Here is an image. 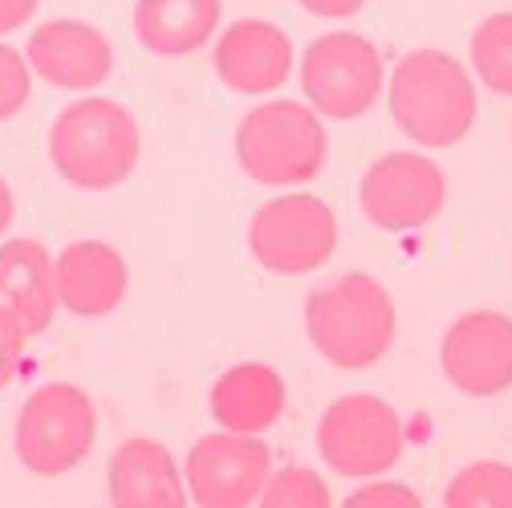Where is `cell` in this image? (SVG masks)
Here are the masks:
<instances>
[{"label": "cell", "mask_w": 512, "mask_h": 508, "mask_svg": "<svg viewBox=\"0 0 512 508\" xmlns=\"http://www.w3.org/2000/svg\"><path fill=\"white\" fill-rule=\"evenodd\" d=\"M106 492L114 508H183L187 480L167 443L135 435L114 448L106 464Z\"/></svg>", "instance_id": "15"}, {"label": "cell", "mask_w": 512, "mask_h": 508, "mask_svg": "<svg viewBox=\"0 0 512 508\" xmlns=\"http://www.w3.org/2000/svg\"><path fill=\"white\" fill-rule=\"evenodd\" d=\"M252 261L277 277H309L334 261L338 216L313 192H285L265 200L248 220Z\"/></svg>", "instance_id": "7"}, {"label": "cell", "mask_w": 512, "mask_h": 508, "mask_svg": "<svg viewBox=\"0 0 512 508\" xmlns=\"http://www.w3.org/2000/svg\"><path fill=\"white\" fill-rule=\"evenodd\" d=\"M297 5H301L309 17H322V21H346V17L362 13L366 0H297Z\"/></svg>", "instance_id": "25"}, {"label": "cell", "mask_w": 512, "mask_h": 508, "mask_svg": "<svg viewBox=\"0 0 512 508\" xmlns=\"http://www.w3.org/2000/svg\"><path fill=\"white\" fill-rule=\"evenodd\" d=\"M29 94H33V70L25 53L0 41V122L17 118L29 106Z\"/></svg>", "instance_id": "22"}, {"label": "cell", "mask_w": 512, "mask_h": 508, "mask_svg": "<svg viewBox=\"0 0 512 508\" xmlns=\"http://www.w3.org/2000/svg\"><path fill=\"white\" fill-rule=\"evenodd\" d=\"M256 504H265V508H330L334 492H330V484L317 476L313 468L289 464V468H281V472H273L265 480Z\"/></svg>", "instance_id": "21"}, {"label": "cell", "mask_w": 512, "mask_h": 508, "mask_svg": "<svg viewBox=\"0 0 512 508\" xmlns=\"http://www.w3.org/2000/svg\"><path fill=\"white\" fill-rule=\"evenodd\" d=\"M447 204V175L423 151H391L366 167L358 208L378 232H415Z\"/></svg>", "instance_id": "9"}, {"label": "cell", "mask_w": 512, "mask_h": 508, "mask_svg": "<svg viewBox=\"0 0 512 508\" xmlns=\"http://www.w3.org/2000/svg\"><path fill=\"white\" fill-rule=\"evenodd\" d=\"M25 342H29V334L21 330V322L5 305H0V391L17 378L21 358H25Z\"/></svg>", "instance_id": "23"}, {"label": "cell", "mask_w": 512, "mask_h": 508, "mask_svg": "<svg viewBox=\"0 0 512 508\" xmlns=\"http://www.w3.org/2000/svg\"><path fill=\"white\" fill-rule=\"evenodd\" d=\"M317 456L334 476L346 480H374L387 476L403 456V419L399 411L370 391H354L334 399L313 431Z\"/></svg>", "instance_id": "6"}, {"label": "cell", "mask_w": 512, "mask_h": 508, "mask_svg": "<svg viewBox=\"0 0 512 508\" xmlns=\"http://www.w3.org/2000/svg\"><path fill=\"white\" fill-rule=\"evenodd\" d=\"M395 297L370 273H342L305 293V334L338 370H370L395 346Z\"/></svg>", "instance_id": "2"}, {"label": "cell", "mask_w": 512, "mask_h": 508, "mask_svg": "<svg viewBox=\"0 0 512 508\" xmlns=\"http://www.w3.org/2000/svg\"><path fill=\"white\" fill-rule=\"evenodd\" d=\"M25 61H29L33 78H41L45 86L82 94V90H98L110 78L114 45L90 21L57 17V21H45V25H37L29 33Z\"/></svg>", "instance_id": "12"}, {"label": "cell", "mask_w": 512, "mask_h": 508, "mask_svg": "<svg viewBox=\"0 0 512 508\" xmlns=\"http://www.w3.org/2000/svg\"><path fill=\"white\" fill-rule=\"evenodd\" d=\"M443 378L468 399H492L512 387V317L500 309H468L439 342Z\"/></svg>", "instance_id": "11"}, {"label": "cell", "mask_w": 512, "mask_h": 508, "mask_svg": "<svg viewBox=\"0 0 512 508\" xmlns=\"http://www.w3.org/2000/svg\"><path fill=\"white\" fill-rule=\"evenodd\" d=\"M236 163L252 183L301 187L326 167V118L309 102L269 98L236 122Z\"/></svg>", "instance_id": "4"}, {"label": "cell", "mask_w": 512, "mask_h": 508, "mask_svg": "<svg viewBox=\"0 0 512 508\" xmlns=\"http://www.w3.org/2000/svg\"><path fill=\"white\" fill-rule=\"evenodd\" d=\"M212 70L232 94H244V98L273 94L293 74V41L281 25L261 17L232 21L216 37Z\"/></svg>", "instance_id": "13"}, {"label": "cell", "mask_w": 512, "mask_h": 508, "mask_svg": "<svg viewBox=\"0 0 512 508\" xmlns=\"http://www.w3.org/2000/svg\"><path fill=\"white\" fill-rule=\"evenodd\" d=\"M13 220H17V200H13L9 179L0 175V240H5V232L13 228Z\"/></svg>", "instance_id": "27"}, {"label": "cell", "mask_w": 512, "mask_h": 508, "mask_svg": "<svg viewBox=\"0 0 512 508\" xmlns=\"http://www.w3.org/2000/svg\"><path fill=\"white\" fill-rule=\"evenodd\" d=\"M37 5H41V0H0V33L21 29L37 13Z\"/></svg>", "instance_id": "26"}, {"label": "cell", "mask_w": 512, "mask_h": 508, "mask_svg": "<svg viewBox=\"0 0 512 508\" xmlns=\"http://www.w3.org/2000/svg\"><path fill=\"white\" fill-rule=\"evenodd\" d=\"M273 476V448L261 435L208 431L191 443L183 460L187 496L200 508H244L256 504L265 480Z\"/></svg>", "instance_id": "10"}, {"label": "cell", "mask_w": 512, "mask_h": 508, "mask_svg": "<svg viewBox=\"0 0 512 508\" xmlns=\"http://www.w3.org/2000/svg\"><path fill=\"white\" fill-rule=\"evenodd\" d=\"M57 305L74 317H106L126 301L131 269L106 240H74L53 257Z\"/></svg>", "instance_id": "14"}, {"label": "cell", "mask_w": 512, "mask_h": 508, "mask_svg": "<svg viewBox=\"0 0 512 508\" xmlns=\"http://www.w3.org/2000/svg\"><path fill=\"white\" fill-rule=\"evenodd\" d=\"M387 106L399 131L427 151L456 147L472 135L480 94L464 61L443 49H411L395 61L387 82Z\"/></svg>", "instance_id": "1"}, {"label": "cell", "mask_w": 512, "mask_h": 508, "mask_svg": "<svg viewBox=\"0 0 512 508\" xmlns=\"http://www.w3.org/2000/svg\"><path fill=\"white\" fill-rule=\"evenodd\" d=\"M447 508H512V464L476 460L464 464L443 488Z\"/></svg>", "instance_id": "20"}, {"label": "cell", "mask_w": 512, "mask_h": 508, "mask_svg": "<svg viewBox=\"0 0 512 508\" xmlns=\"http://www.w3.org/2000/svg\"><path fill=\"white\" fill-rule=\"evenodd\" d=\"M143 155L139 118L114 98H78L49 126L53 171L78 192H110L126 183Z\"/></svg>", "instance_id": "3"}, {"label": "cell", "mask_w": 512, "mask_h": 508, "mask_svg": "<svg viewBox=\"0 0 512 508\" xmlns=\"http://www.w3.org/2000/svg\"><path fill=\"white\" fill-rule=\"evenodd\" d=\"M94 439H98V407L74 383H45L17 411V427H13L17 460L41 480L74 472L94 452Z\"/></svg>", "instance_id": "5"}, {"label": "cell", "mask_w": 512, "mask_h": 508, "mask_svg": "<svg viewBox=\"0 0 512 508\" xmlns=\"http://www.w3.org/2000/svg\"><path fill=\"white\" fill-rule=\"evenodd\" d=\"M0 305H5L29 338L45 334L57 317V277L53 257L41 240H5L0 244Z\"/></svg>", "instance_id": "17"}, {"label": "cell", "mask_w": 512, "mask_h": 508, "mask_svg": "<svg viewBox=\"0 0 512 508\" xmlns=\"http://www.w3.org/2000/svg\"><path fill=\"white\" fill-rule=\"evenodd\" d=\"M224 21V0H135V37L155 57L204 49Z\"/></svg>", "instance_id": "18"}, {"label": "cell", "mask_w": 512, "mask_h": 508, "mask_svg": "<svg viewBox=\"0 0 512 508\" xmlns=\"http://www.w3.org/2000/svg\"><path fill=\"white\" fill-rule=\"evenodd\" d=\"M472 70L496 98H512V13H492L472 33Z\"/></svg>", "instance_id": "19"}, {"label": "cell", "mask_w": 512, "mask_h": 508, "mask_svg": "<svg viewBox=\"0 0 512 508\" xmlns=\"http://www.w3.org/2000/svg\"><path fill=\"white\" fill-rule=\"evenodd\" d=\"M297 78H301L305 102L317 114L334 122H350L370 114V106L382 98L387 66H382V53L370 37L334 29L305 45Z\"/></svg>", "instance_id": "8"}, {"label": "cell", "mask_w": 512, "mask_h": 508, "mask_svg": "<svg viewBox=\"0 0 512 508\" xmlns=\"http://www.w3.org/2000/svg\"><path fill=\"white\" fill-rule=\"evenodd\" d=\"M285 378L269 362H236L228 366L212 391H208V411L216 427L240 431V435H265L281 411H285Z\"/></svg>", "instance_id": "16"}, {"label": "cell", "mask_w": 512, "mask_h": 508, "mask_svg": "<svg viewBox=\"0 0 512 508\" xmlns=\"http://www.w3.org/2000/svg\"><path fill=\"white\" fill-rule=\"evenodd\" d=\"M346 504L350 508H362V504H395V508H419L423 500H419V492L415 488H407V484H399V480H366L362 488H354L350 496H346Z\"/></svg>", "instance_id": "24"}]
</instances>
